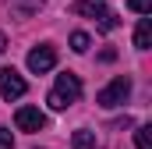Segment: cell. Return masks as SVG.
<instances>
[{
	"mask_svg": "<svg viewBox=\"0 0 152 149\" xmlns=\"http://www.w3.org/2000/svg\"><path fill=\"white\" fill-rule=\"evenodd\" d=\"M127 7L138 11V14H149V11H152V0H127Z\"/></svg>",
	"mask_w": 152,
	"mask_h": 149,
	"instance_id": "7c38bea8",
	"label": "cell"
},
{
	"mask_svg": "<svg viewBox=\"0 0 152 149\" xmlns=\"http://www.w3.org/2000/svg\"><path fill=\"white\" fill-rule=\"evenodd\" d=\"M4 50H7V36L0 32V53H4Z\"/></svg>",
	"mask_w": 152,
	"mask_h": 149,
	"instance_id": "5bb4252c",
	"label": "cell"
},
{
	"mask_svg": "<svg viewBox=\"0 0 152 149\" xmlns=\"http://www.w3.org/2000/svg\"><path fill=\"white\" fill-rule=\"evenodd\" d=\"M88 46H92V39L85 36V32H75V36H71V50H75V53H85Z\"/></svg>",
	"mask_w": 152,
	"mask_h": 149,
	"instance_id": "30bf717a",
	"label": "cell"
},
{
	"mask_svg": "<svg viewBox=\"0 0 152 149\" xmlns=\"http://www.w3.org/2000/svg\"><path fill=\"white\" fill-rule=\"evenodd\" d=\"M149 124H145V128H138V131H134V142H138V149H152V139H149Z\"/></svg>",
	"mask_w": 152,
	"mask_h": 149,
	"instance_id": "8fae6325",
	"label": "cell"
},
{
	"mask_svg": "<svg viewBox=\"0 0 152 149\" xmlns=\"http://www.w3.org/2000/svg\"><path fill=\"white\" fill-rule=\"evenodd\" d=\"M127 96H131V78L120 74V78H113V82L96 96V103L106 107V110H113V107H124V103H127Z\"/></svg>",
	"mask_w": 152,
	"mask_h": 149,
	"instance_id": "3957f363",
	"label": "cell"
},
{
	"mask_svg": "<svg viewBox=\"0 0 152 149\" xmlns=\"http://www.w3.org/2000/svg\"><path fill=\"white\" fill-rule=\"evenodd\" d=\"M25 89H28L25 78L14 71V68H4V71H0V96H4V100H21Z\"/></svg>",
	"mask_w": 152,
	"mask_h": 149,
	"instance_id": "277c9868",
	"label": "cell"
},
{
	"mask_svg": "<svg viewBox=\"0 0 152 149\" xmlns=\"http://www.w3.org/2000/svg\"><path fill=\"white\" fill-rule=\"evenodd\" d=\"M71 146L75 149H96V131H85V128L75 131V135H71Z\"/></svg>",
	"mask_w": 152,
	"mask_h": 149,
	"instance_id": "ba28073f",
	"label": "cell"
},
{
	"mask_svg": "<svg viewBox=\"0 0 152 149\" xmlns=\"http://www.w3.org/2000/svg\"><path fill=\"white\" fill-rule=\"evenodd\" d=\"M71 11H75V14H81V18H99V29H103V32L117 29V14L106 7V0H78Z\"/></svg>",
	"mask_w": 152,
	"mask_h": 149,
	"instance_id": "7a4b0ae2",
	"label": "cell"
},
{
	"mask_svg": "<svg viewBox=\"0 0 152 149\" xmlns=\"http://www.w3.org/2000/svg\"><path fill=\"white\" fill-rule=\"evenodd\" d=\"M42 4H46V0H11V7H14L18 14H36Z\"/></svg>",
	"mask_w": 152,
	"mask_h": 149,
	"instance_id": "9c48e42d",
	"label": "cell"
},
{
	"mask_svg": "<svg viewBox=\"0 0 152 149\" xmlns=\"http://www.w3.org/2000/svg\"><path fill=\"white\" fill-rule=\"evenodd\" d=\"M78 96H81V82H78V74L71 71H64V74H57V85H53V92H50V107L53 110H67L71 103H78Z\"/></svg>",
	"mask_w": 152,
	"mask_h": 149,
	"instance_id": "6da1fadb",
	"label": "cell"
},
{
	"mask_svg": "<svg viewBox=\"0 0 152 149\" xmlns=\"http://www.w3.org/2000/svg\"><path fill=\"white\" fill-rule=\"evenodd\" d=\"M14 146V139H11V131L7 128H0V149H11Z\"/></svg>",
	"mask_w": 152,
	"mask_h": 149,
	"instance_id": "4fadbf2b",
	"label": "cell"
},
{
	"mask_svg": "<svg viewBox=\"0 0 152 149\" xmlns=\"http://www.w3.org/2000/svg\"><path fill=\"white\" fill-rule=\"evenodd\" d=\"M53 64H57V50H53L50 43H42V46H36V50L28 53V71H36V74L53 71Z\"/></svg>",
	"mask_w": 152,
	"mask_h": 149,
	"instance_id": "5b68a950",
	"label": "cell"
},
{
	"mask_svg": "<svg viewBox=\"0 0 152 149\" xmlns=\"http://www.w3.org/2000/svg\"><path fill=\"white\" fill-rule=\"evenodd\" d=\"M14 124H18L21 131H42L50 121H46V114L39 110V107H21V110L14 114Z\"/></svg>",
	"mask_w": 152,
	"mask_h": 149,
	"instance_id": "8992f818",
	"label": "cell"
},
{
	"mask_svg": "<svg viewBox=\"0 0 152 149\" xmlns=\"http://www.w3.org/2000/svg\"><path fill=\"white\" fill-rule=\"evenodd\" d=\"M149 39H152V21L142 18L138 29H134V46H138V50H149Z\"/></svg>",
	"mask_w": 152,
	"mask_h": 149,
	"instance_id": "52a82bcc",
	"label": "cell"
}]
</instances>
